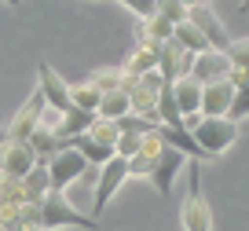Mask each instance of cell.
<instances>
[{
	"mask_svg": "<svg viewBox=\"0 0 249 231\" xmlns=\"http://www.w3.org/2000/svg\"><path fill=\"white\" fill-rule=\"evenodd\" d=\"M88 136H92L95 143H103V147H114V151H117L121 129H117V121H103V117H95V125L88 129Z\"/></svg>",
	"mask_w": 249,
	"mask_h": 231,
	"instance_id": "cell-23",
	"label": "cell"
},
{
	"mask_svg": "<svg viewBox=\"0 0 249 231\" xmlns=\"http://www.w3.org/2000/svg\"><path fill=\"white\" fill-rule=\"evenodd\" d=\"M124 114H132V103H128V92H124V88L107 92L99 99V110H95V117H103V121H121Z\"/></svg>",
	"mask_w": 249,
	"mask_h": 231,
	"instance_id": "cell-18",
	"label": "cell"
},
{
	"mask_svg": "<svg viewBox=\"0 0 249 231\" xmlns=\"http://www.w3.org/2000/svg\"><path fill=\"white\" fill-rule=\"evenodd\" d=\"M37 88H40V96H44L48 110H59V114L70 110V85H66V77H62L52 62H40L37 66Z\"/></svg>",
	"mask_w": 249,
	"mask_h": 231,
	"instance_id": "cell-8",
	"label": "cell"
},
{
	"mask_svg": "<svg viewBox=\"0 0 249 231\" xmlns=\"http://www.w3.org/2000/svg\"><path fill=\"white\" fill-rule=\"evenodd\" d=\"M191 66H195V55L179 48L176 40H165L161 52H158V74L165 77V85H176L183 77H191Z\"/></svg>",
	"mask_w": 249,
	"mask_h": 231,
	"instance_id": "cell-10",
	"label": "cell"
},
{
	"mask_svg": "<svg viewBox=\"0 0 249 231\" xmlns=\"http://www.w3.org/2000/svg\"><path fill=\"white\" fill-rule=\"evenodd\" d=\"M227 59H231V70H246L249 74V37H238L227 44Z\"/></svg>",
	"mask_w": 249,
	"mask_h": 231,
	"instance_id": "cell-26",
	"label": "cell"
},
{
	"mask_svg": "<svg viewBox=\"0 0 249 231\" xmlns=\"http://www.w3.org/2000/svg\"><path fill=\"white\" fill-rule=\"evenodd\" d=\"M48 176H52V191H59V194H66V187L70 184H77L81 176H85L88 169H92V165L85 162V154L81 151H73L70 143L62 147L59 154H52V158H48Z\"/></svg>",
	"mask_w": 249,
	"mask_h": 231,
	"instance_id": "cell-6",
	"label": "cell"
},
{
	"mask_svg": "<svg viewBox=\"0 0 249 231\" xmlns=\"http://www.w3.org/2000/svg\"><path fill=\"white\" fill-rule=\"evenodd\" d=\"M99 99H103V92L92 85V81H77V85H70V107L95 114V110H99Z\"/></svg>",
	"mask_w": 249,
	"mask_h": 231,
	"instance_id": "cell-21",
	"label": "cell"
},
{
	"mask_svg": "<svg viewBox=\"0 0 249 231\" xmlns=\"http://www.w3.org/2000/svg\"><path fill=\"white\" fill-rule=\"evenodd\" d=\"M128 180H132V169H128V158H121V154H114L107 165H99V176H95V206H92L95 220L103 216V209L114 202V194L121 191Z\"/></svg>",
	"mask_w": 249,
	"mask_h": 231,
	"instance_id": "cell-5",
	"label": "cell"
},
{
	"mask_svg": "<svg viewBox=\"0 0 249 231\" xmlns=\"http://www.w3.org/2000/svg\"><path fill=\"white\" fill-rule=\"evenodd\" d=\"M191 136L205 151V158H220L238 143V121H231V117H198L191 125Z\"/></svg>",
	"mask_w": 249,
	"mask_h": 231,
	"instance_id": "cell-3",
	"label": "cell"
},
{
	"mask_svg": "<svg viewBox=\"0 0 249 231\" xmlns=\"http://www.w3.org/2000/svg\"><path fill=\"white\" fill-rule=\"evenodd\" d=\"M117 4H124L136 19H150V15H154V8H158V0H117Z\"/></svg>",
	"mask_w": 249,
	"mask_h": 231,
	"instance_id": "cell-27",
	"label": "cell"
},
{
	"mask_svg": "<svg viewBox=\"0 0 249 231\" xmlns=\"http://www.w3.org/2000/svg\"><path fill=\"white\" fill-rule=\"evenodd\" d=\"M154 15H161V19H169L172 26H179V22H187V15H191V8H187V4H179V0H158Z\"/></svg>",
	"mask_w": 249,
	"mask_h": 231,
	"instance_id": "cell-25",
	"label": "cell"
},
{
	"mask_svg": "<svg viewBox=\"0 0 249 231\" xmlns=\"http://www.w3.org/2000/svg\"><path fill=\"white\" fill-rule=\"evenodd\" d=\"M191 22L198 26V30L205 33V40H209L216 52H227V44H231V37H227V30H224V22H220L216 15L209 11V4H202V8H191Z\"/></svg>",
	"mask_w": 249,
	"mask_h": 231,
	"instance_id": "cell-13",
	"label": "cell"
},
{
	"mask_svg": "<svg viewBox=\"0 0 249 231\" xmlns=\"http://www.w3.org/2000/svg\"><path fill=\"white\" fill-rule=\"evenodd\" d=\"M143 139H147V132L121 129V139H117V154H121V158H136V154L143 151Z\"/></svg>",
	"mask_w": 249,
	"mask_h": 231,
	"instance_id": "cell-24",
	"label": "cell"
},
{
	"mask_svg": "<svg viewBox=\"0 0 249 231\" xmlns=\"http://www.w3.org/2000/svg\"><path fill=\"white\" fill-rule=\"evenodd\" d=\"M4 4H11V8H18V4H22V0H4Z\"/></svg>",
	"mask_w": 249,
	"mask_h": 231,
	"instance_id": "cell-30",
	"label": "cell"
},
{
	"mask_svg": "<svg viewBox=\"0 0 249 231\" xmlns=\"http://www.w3.org/2000/svg\"><path fill=\"white\" fill-rule=\"evenodd\" d=\"M172 99H176L179 114H183V125L191 117H202V85H198L195 77H183L172 85Z\"/></svg>",
	"mask_w": 249,
	"mask_h": 231,
	"instance_id": "cell-14",
	"label": "cell"
},
{
	"mask_svg": "<svg viewBox=\"0 0 249 231\" xmlns=\"http://www.w3.org/2000/svg\"><path fill=\"white\" fill-rule=\"evenodd\" d=\"M37 154L30 143H0V176L8 180H26L37 169Z\"/></svg>",
	"mask_w": 249,
	"mask_h": 231,
	"instance_id": "cell-9",
	"label": "cell"
},
{
	"mask_svg": "<svg viewBox=\"0 0 249 231\" xmlns=\"http://www.w3.org/2000/svg\"><path fill=\"white\" fill-rule=\"evenodd\" d=\"M158 52L161 48H147V44H136L132 48V55L124 59V77H143V74H150V70H158Z\"/></svg>",
	"mask_w": 249,
	"mask_h": 231,
	"instance_id": "cell-16",
	"label": "cell"
},
{
	"mask_svg": "<svg viewBox=\"0 0 249 231\" xmlns=\"http://www.w3.org/2000/svg\"><path fill=\"white\" fill-rule=\"evenodd\" d=\"M179 4H187V8H202V4H209V0H179Z\"/></svg>",
	"mask_w": 249,
	"mask_h": 231,
	"instance_id": "cell-28",
	"label": "cell"
},
{
	"mask_svg": "<svg viewBox=\"0 0 249 231\" xmlns=\"http://www.w3.org/2000/svg\"><path fill=\"white\" fill-rule=\"evenodd\" d=\"M187 154H179L176 147H169V143H161V151H158V158H154V173H150V180L147 184L154 187L161 198H169L172 194V184H176V176L187 169Z\"/></svg>",
	"mask_w": 249,
	"mask_h": 231,
	"instance_id": "cell-7",
	"label": "cell"
},
{
	"mask_svg": "<svg viewBox=\"0 0 249 231\" xmlns=\"http://www.w3.org/2000/svg\"><path fill=\"white\" fill-rule=\"evenodd\" d=\"M234 85V103H231V121H242V117H249V74L246 70H231V77H227Z\"/></svg>",
	"mask_w": 249,
	"mask_h": 231,
	"instance_id": "cell-19",
	"label": "cell"
},
{
	"mask_svg": "<svg viewBox=\"0 0 249 231\" xmlns=\"http://www.w3.org/2000/svg\"><path fill=\"white\" fill-rule=\"evenodd\" d=\"M22 194H26V206H40V202L52 194V176H48V165H37V169L22 180Z\"/></svg>",
	"mask_w": 249,
	"mask_h": 231,
	"instance_id": "cell-17",
	"label": "cell"
},
{
	"mask_svg": "<svg viewBox=\"0 0 249 231\" xmlns=\"http://www.w3.org/2000/svg\"><path fill=\"white\" fill-rule=\"evenodd\" d=\"M187 198L179 206V228L183 231H213V209L202 194V162H187Z\"/></svg>",
	"mask_w": 249,
	"mask_h": 231,
	"instance_id": "cell-1",
	"label": "cell"
},
{
	"mask_svg": "<svg viewBox=\"0 0 249 231\" xmlns=\"http://www.w3.org/2000/svg\"><path fill=\"white\" fill-rule=\"evenodd\" d=\"M95 125V114H88V110H77V107H70L66 114H59V121H55V136L59 139H77V136H85L88 129Z\"/></svg>",
	"mask_w": 249,
	"mask_h": 231,
	"instance_id": "cell-15",
	"label": "cell"
},
{
	"mask_svg": "<svg viewBox=\"0 0 249 231\" xmlns=\"http://www.w3.org/2000/svg\"><path fill=\"white\" fill-rule=\"evenodd\" d=\"M191 77H195L198 85H213V81H224V77H231V59H227V52H216V48H209V52L195 55Z\"/></svg>",
	"mask_w": 249,
	"mask_h": 231,
	"instance_id": "cell-11",
	"label": "cell"
},
{
	"mask_svg": "<svg viewBox=\"0 0 249 231\" xmlns=\"http://www.w3.org/2000/svg\"><path fill=\"white\" fill-rule=\"evenodd\" d=\"M88 81H92V85L107 96V92L124 88V70H121V66H99V70H92V77H88Z\"/></svg>",
	"mask_w": 249,
	"mask_h": 231,
	"instance_id": "cell-22",
	"label": "cell"
},
{
	"mask_svg": "<svg viewBox=\"0 0 249 231\" xmlns=\"http://www.w3.org/2000/svg\"><path fill=\"white\" fill-rule=\"evenodd\" d=\"M18 231H37V228H18Z\"/></svg>",
	"mask_w": 249,
	"mask_h": 231,
	"instance_id": "cell-31",
	"label": "cell"
},
{
	"mask_svg": "<svg viewBox=\"0 0 249 231\" xmlns=\"http://www.w3.org/2000/svg\"><path fill=\"white\" fill-rule=\"evenodd\" d=\"M59 228H77V231H99V220L92 213H81L66 194L52 191L40 202V231H59Z\"/></svg>",
	"mask_w": 249,
	"mask_h": 231,
	"instance_id": "cell-2",
	"label": "cell"
},
{
	"mask_svg": "<svg viewBox=\"0 0 249 231\" xmlns=\"http://www.w3.org/2000/svg\"><path fill=\"white\" fill-rule=\"evenodd\" d=\"M48 103L44 96H40V88H33L30 99L22 103V107L15 110V117L8 121V129L0 132V143H30V136L40 129V117H44Z\"/></svg>",
	"mask_w": 249,
	"mask_h": 231,
	"instance_id": "cell-4",
	"label": "cell"
},
{
	"mask_svg": "<svg viewBox=\"0 0 249 231\" xmlns=\"http://www.w3.org/2000/svg\"><path fill=\"white\" fill-rule=\"evenodd\" d=\"M172 40H176L179 48H187V52H191V55H202V52H209V48H213L209 40H205V33L198 30V26L191 22V19L176 26V33H172Z\"/></svg>",
	"mask_w": 249,
	"mask_h": 231,
	"instance_id": "cell-20",
	"label": "cell"
},
{
	"mask_svg": "<svg viewBox=\"0 0 249 231\" xmlns=\"http://www.w3.org/2000/svg\"><path fill=\"white\" fill-rule=\"evenodd\" d=\"M234 103V85L231 81H213V85H202V117H227Z\"/></svg>",
	"mask_w": 249,
	"mask_h": 231,
	"instance_id": "cell-12",
	"label": "cell"
},
{
	"mask_svg": "<svg viewBox=\"0 0 249 231\" xmlns=\"http://www.w3.org/2000/svg\"><path fill=\"white\" fill-rule=\"evenodd\" d=\"M238 11H249V0H242V4H238Z\"/></svg>",
	"mask_w": 249,
	"mask_h": 231,
	"instance_id": "cell-29",
	"label": "cell"
}]
</instances>
